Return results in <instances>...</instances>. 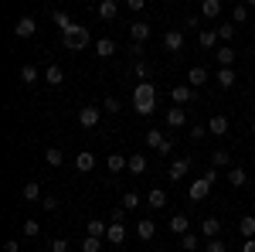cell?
I'll return each mask as SVG.
<instances>
[{
  "label": "cell",
  "instance_id": "6da1fadb",
  "mask_svg": "<svg viewBox=\"0 0 255 252\" xmlns=\"http://www.w3.org/2000/svg\"><path fill=\"white\" fill-rule=\"evenodd\" d=\"M133 106H136L139 116H150L157 109V85L153 82H139L136 89H133Z\"/></svg>",
  "mask_w": 255,
  "mask_h": 252
},
{
  "label": "cell",
  "instance_id": "7a4b0ae2",
  "mask_svg": "<svg viewBox=\"0 0 255 252\" xmlns=\"http://www.w3.org/2000/svg\"><path fill=\"white\" fill-rule=\"evenodd\" d=\"M61 44H65L68 51H85V48H89V44H96V41H92V34H89V27L75 24V27L61 31Z\"/></svg>",
  "mask_w": 255,
  "mask_h": 252
},
{
  "label": "cell",
  "instance_id": "3957f363",
  "mask_svg": "<svg viewBox=\"0 0 255 252\" xmlns=\"http://www.w3.org/2000/svg\"><path fill=\"white\" fill-rule=\"evenodd\" d=\"M215 181H218V171H215V167H208V171L191 184V201H204V198L211 194V184H215Z\"/></svg>",
  "mask_w": 255,
  "mask_h": 252
},
{
  "label": "cell",
  "instance_id": "277c9868",
  "mask_svg": "<svg viewBox=\"0 0 255 252\" xmlns=\"http://www.w3.org/2000/svg\"><path fill=\"white\" fill-rule=\"evenodd\" d=\"M99 119H102V109H99V106H82V109H79V126H82V130L99 126Z\"/></svg>",
  "mask_w": 255,
  "mask_h": 252
},
{
  "label": "cell",
  "instance_id": "5b68a950",
  "mask_svg": "<svg viewBox=\"0 0 255 252\" xmlns=\"http://www.w3.org/2000/svg\"><path fill=\"white\" fill-rule=\"evenodd\" d=\"M191 99H194V89H191V85H174V89H170V102H174V106H187Z\"/></svg>",
  "mask_w": 255,
  "mask_h": 252
},
{
  "label": "cell",
  "instance_id": "8992f818",
  "mask_svg": "<svg viewBox=\"0 0 255 252\" xmlns=\"http://www.w3.org/2000/svg\"><path fill=\"white\" fill-rule=\"evenodd\" d=\"M106 242H109V246H123V242H126V225H123V222H109Z\"/></svg>",
  "mask_w": 255,
  "mask_h": 252
},
{
  "label": "cell",
  "instance_id": "52a82bcc",
  "mask_svg": "<svg viewBox=\"0 0 255 252\" xmlns=\"http://www.w3.org/2000/svg\"><path fill=\"white\" fill-rule=\"evenodd\" d=\"M153 235H157V222H153V218H139V222H136V239L150 242Z\"/></svg>",
  "mask_w": 255,
  "mask_h": 252
},
{
  "label": "cell",
  "instance_id": "ba28073f",
  "mask_svg": "<svg viewBox=\"0 0 255 252\" xmlns=\"http://www.w3.org/2000/svg\"><path fill=\"white\" fill-rule=\"evenodd\" d=\"M163 48H167L170 55H177V51L184 48V31H167V34H163Z\"/></svg>",
  "mask_w": 255,
  "mask_h": 252
},
{
  "label": "cell",
  "instance_id": "9c48e42d",
  "mask_svg": "<svg viewBox=\"0 0 255 252\" xmlns=\"http://www.w3.org/2000/svg\"><path fill=\"white\" fill-rule=\"evenodd\" d=\"M34 31H38L34 17H20L17 24H14V34H17V38H34Z\"/></svg>",
  "mask_w": 255,
  "mask_h": 252
},
{
  "label": "cell",
  "instance_id": "30bf717a",
  "mask_svg": "<svg viewBox=\"0 0 255 252\" xmlns=\"http://www.w3.org/2000/svg\"><path fill=\"white\" fill-rule=\"evenodd\" d=\"M92 48H96V55H99V58H113V55H116V48H119V44H116L113 38H99L96 44H92Z\"/></svg>",
  "mask_w": 255,
  "mask_h": 252
},
{
  "label": "cell",
  "instance_id": "8fae6325",
  "mask_svg": "<svg viewBox=\"0 0 255 252\" xmlns=\"http://www.w3.org/2000/svg\"><path fill=\"white\" fill-rule=\"evenodd\" d=\"M191 174V157H180V160H174L170 164V181H180V177Z\"/></svg>",
  "mask_w": 255,
  "mask_h": 252
},
{
  "label": "cell",
  "instance_id": "7c38bea8",
  "mask_svg": "<svg viewBox=\"0 0 255 252\" xmlns=\"http://www.w3.org/2000/svg\"><path fill=\"white\" fill-rule=\"evenodd\" d=\"M215 78H218L221 89H232V85H235V68H232V65H221V68L215 72Z\"/></svg>",
  "mask_w": 255,
  "mask_h": 252
},
{
  "label": "cell",
  "instance_id": "4fadbf2b",
  "mask_svg": "<svg viewBox=\"0 0 255 252\" xmlns=\"http://www.w3.org/2000/svg\"><path fill=\"white\" fill-rule=\"evenodd\" d=\"M170 232L174 235H187L191 232V218H187V215H170Z\"/></svg>",
  "mask_w": 255,
  "mask_h": 252
},
{
  "label": "cell",
  "instance_id": "5bb4252c",
  "mask_svg": "<svg viewBox=\"0 0 255 252\" xmlns=\"http://www.w3.org/2000/svg\"><path fill=\"white\" fill-rule=\"evenodd\" d=\"M96 167V154H89V150H82V154H75V171H82V174H89Z\"/></svg>",
  "mask_w": 255,
  "mask_h": 252
},
{
  "label": "cell",
  "instance_id": "9a60e30c",
  "mask_svg": "<svg viewBox=\"0 0 255 252\" xmlns=\"http://www.w3.org/2000/svg\"><path fill=\"white\" fill-rule=\"evenodd\" d=\"M204 82H208V68H204V65H194V68L187 72V85L197 89V85H204Z\"/></svg>",
  "mask_w": 255,
  "mask_h": 252
},
{
  "label": "cell",
  "instance_id": "2e32d148",
  "mask_svg": "<svg viewBox=\"0 0 255 252\" xmlns=\"http://www.w3.org/2000/svg\"><path fill=\"white\" fill-rule=\"evenodd\" d=\"M129 38L143 44V41L150 38V24H146V20H136V24H129Z\"/></svg>",
  "mask_w": 255,
  "mask_h": 252
},
{
  "label": "cell",
  "instance_id": "e0dca14e",
  "mask_svg": "<svg viewBox=\"0 0 255 252\" xmlns=\"http://www.w3.org/2000/svg\"><path fill=\"white\" fill-rule=\"evenodd\" d=\"M218 41H221V38H218V31H201V34H197V48H201V51H211Z\"/></svg>",
  "mask_w": 255,
  "mask_h": 252
},
{
  "label": "cell",
  "instance_id": "ac0fdd59",
  "mask_svg": "<svg viewBox=\"0 0 255 252\" xmlns=\"http://www.w3.org/2000/svg\"><path fill=\"white\" fill-rule=\"evenodd\" d=\"M167 126H187L184 106H170V109H167Z\"/></svg>",
  "mask_w": 255,
  "mask_h": 252
},
{
  "label": "cell",
  "instance_id": "d6986e66",
  "mask_svg": "<svg viewBox=\"0 0 255 252\" xmlns=\"http://www.w3.org/2000/svg\"><path fill=\"white\" fill-rule=\"evenodd\" d=\"M106 167H109L113 174H119L123 167H129V157H123V154H109V157H106Z\"/></svg>",
  "mask_w": 255,
  "mask_h": 252
},
{
  "label": "cell",
  "instance_id": "ffe728a7",
  "mask_svg": "<svg viewBox=\"0 0 255 252\" xmlns=\"http://www.w3.org/2000/svg\"><path fill=\"white\" fill-rule=\"evenodd\" d=\"M208 133L225 136V133H228V116H211V123H208Z\"/></svg>",
  "mask_w": 255,
  "mask_h": 252
},
{
  "label": "cell",
  "instance_id": "44dd1931",
  "mask_svg": "<svg viewBox=\"0 0 255 252\" xmlns=\"http://www.w3.org/2000/svg\"><path fill=\"white\" fill-rule=\"evenodd\" d=\"M215 58H218V65H232L235 61V48L232 44H221V48H215Z\"/></svg>",
  "mask_w": 255,
  "mask_h": 252
},
{
  "label": "cell",
  "instance_id": "7402d4cb",
  "mask_svg": "<svg viewBox=\"0 0 255 252\" xmlns=\"http://www.w3.org/2000/svg\"><path fill=\"white\" fill-rule=\"evenodd\" d=\"M85 232H89V235H99V239H106V232H109V225H106L102 218H89V225H85Z\"/></svg>",
  "mask_w": 255,
  "mask_h": 252
},
{
  "label": "cell",
  "instance_id": "603a6c76",
  "mask_svg": "<svg viewBox=\"0 0 255 252\" xmlns=\"http://www.w3.org/2000/svg\"><path fill=\"white\" fill-rule=\"evenodd\" d=\"M228 184H232V188H245V184H249L245 171H242V167H228Z\"/></svg>",
  "mask_w": 255,
  "mask_h": 252
},
{
  "label": "cell",
  "instance_id": "cb8c5ba5",
  "mask_svg": "<svg viewBox=\"0 0 255 252\" xmlns=\"http://www.w3.org/2000/svg\"><path fill=\"white\" fill-rule=\"evenodd\" d=\"M20 198H24V201H41V184L38 181H27L24 191H20Z\"/></svg>",
  "mask_w": 255,
  "mask_h": 252
},
{
  "label": "cell",
  "instance_id": "d4e9b609",
  "mask_svg": "<svg viewBox=\"0 0 255 252\" xmlns=\"http://www.w3.org/2000/svg\"><path fill=\"white\" fill-rule=\"evenodd\" d=\"M218 232H221V222H218V218H204V222H201V235L218 239Z\"/></svg>",
  "mask_w": 255,
  "mask_h": 252
},
{
  "label": "cell",
  "instance_id": "484cf974",
  "mask_svg": "<svg viewBox=\"0 0 255 252\" xmlns=\"http://www.w3.org/2000/svg\"><path fill=\"white\" fill-rule=\"evenodd\" d=\"M116 0H102V3H99V17L102 20H116Z\"/></svg>",
  "mask_w": 255,
  "mask_h": 252
},
{
  "label": "cell",
  "instance_id": "4316f807",
  "mask_svg": "<svg viewBox=\"0 0 255 252\" xmlns=\"http://www.w3.org/2000/svg\"><path fill=\"white\" fill-rule=\"evenodd\" d=\"M133 75H136V82H150V75H153V68H150L146 61H133Z\"/></svg>",
  "mask_w": 255,
  "mask_h": 252
},
{
  "label": "cell",
  "instance_id": "83f0119b",
  "mask_svg": "<svg viewBox=\"0 0 255 252\" xmlns=\"http://www.w3.org/2000/svg\"><path fill=\"white\" fill-rule=\"evenodd\" d=\"M129 174H146V157L143 154H129Z\"/></svg>",
  "mask_w": 255,
  "mask_h": 252
},
{
  "label": "cell",
  "instance_id": "f1b7e54d",
  "mask_svg": "<svg viewBox=\"0 0 255 252\" xmlns=\"http://www.w3.org/2000/svg\"><path fill=\"white\" fill-rule=\"evenodd\" d=\"M211 167H232V154L228 150H211Z\"/></svg>",
  "mask_w": 255,
  "mask_h": 252
},
{
  "label": "cell",
  "instance_id": "f546056e",
  "mask_svg": "<svg viewBox=\"0 0 255 252\" xmlns=\"http://www.w3.org/2000/svg\"><path fill=\"white\" fill-rule=\"evenodd\" d=\"M238 232L245 235V239H255V218L252 215H245V218L238 222Z\"/></svg>",
  "mask_w": 255,
  "mask_h": 252
},
{
  "label": "cell",
  "instance_id": "4dcf8cb0",
  "mask_svg": "<svg viewBox=\"0 0 255 252\" xmlns=\"http://www.w3.org/2000/svg\"><path fill=\"white\" fill-rule=\"evenodd\" d=\"M44 78H48V85H61V82H65V72H61L58 65H48V72H44Z\"/></svg>",
  "mask_w": 255,
  "mask_h": 252
},
{
  "label": "cell",
  "instance_id": "1f68e13d",
  "mask_svg": "<svg viewBox=\"0 0 255 252\" xmlns=\"http://www.w3.org/2000/svg\"><path fill=\"white\" fill-rule=\"evenodd\" d=\"M167 143V136L160 133V130H146V147H153V150H160Z\"/></svg>",
  "mask_w": 255,
  "mask_h": 252
},
{
  "label": "cell",
  "instance_id": "d6a6232c",
  "mask_svg": "<svg viewBox=\"0 0 255 252\" xmlns=\"http://www.w3.org/2000/svg\"><path fill=\"white\" fill-rule=\"evenodd\" d=\"M146 201H150V208H163V205H167V191L153 188V191L146 194Z\"/></svg>",
  "mask_w": 255,
  "mask_h": 252
},
{
  "label": "cell",
  "instance_id": "836d02e7",
  "mask_svg": "<svg viewBox=\"0 0 255 252\" xmlns=\"http://www.w3.org/2000/svg\"><path fill=\"white\" fill-rule=\"evenodd\" d=\"M201 14H204V17H218V14H221V0H204V3H201Z\"/></svg>",
  "mask_w": 255,
  "mask_h": 252
},
{
  "label": "cell",
  "instance_id": "e575fe53",
  "mask_svg": "<svg viewBox=\"0 0 255 252\" xmlns=\"http://www.w3.org/2000/svg\"><path fill=\"white\" fill-rule=\"evenodd\" d=\"M102 249V239H99V235H85V239H82V252H99Z\"/></svg>",
  "mask_w": 255,
  "mask_h": 252
},
{
  "label": "cell",
  "instance_id": "d590c367",
  "mask_svg": "<svg viewBox=\"0 0 255 252\" xmlns=\"http://www.w3.org/2000/svg\"><path fill=\"white\" fill-rule=\"evenodd\" d=\"M44 160H48V167H61V160H65V154H61L58 147H48V154H44Z\"/></svg>",
  "mask_w": 255,
  "mask_h": 252
},
{
  "label": "cell",
  "instance_id": "8d00e7d4",
  "mask_svg": "<svg viewBox=\"0 0 255 252\" xmlns=\"http://www.w3.org/2000/svg\"><path fill=\"white\" fill-rule=\"evenodd\" d=\"M38 68H34V65H24V68H20V82H24V85H31V82H38Z\"/></svg>",
  "mask_w": 255,
  "mask_h": 252
},
{
  "label": "cell",
  "instance_id": "74e56055",
  "mask_svg": "<svg viewBox=\"0 0 255 252\" xmlns=\"http://www.w3.org/2000/svg\"><path fill=\"white\" fill-rule=\"evenodd\" d=\"M51 17H55V24H58L61 31H68V27H75V20L68 17V14H65V10H55V14H51Z\"/></svg>",
  "mask_w": 255,
  "mask_h": 252
},
{
  "label": "cell",
  "instance_id": "f35d334b",
  "mask_svg": "<svg viewBox=\"0 0 255 252\" xmlns=\"http://www.w3.org/2000/svg\"><path fill=\"white\" fill-rule=\"evenodd\" d=\"M20 232H24V239H34V235H41V225H38V222H34V218H27Z\"/></svg>",
  "mask_w": 255,
  "mask_h": 252
},
{
  "label": "cell",
  "instance_id": "ab89813d",
  "mask_svg": "<svg viewBox=\"0 0 255 252\" xmlns=\"http://www.w3.org/2000/svg\"><path fill=\"white\" fill-rule=\"evenodd\" d=\"M177 239H180V246H184V252H194L197 246H201V242H197V235H191V232H187V235H177Z\"/></svg>",
  "mask_w": 255,
  "mask_h": 252
},
{
  "label": "cell",
  "instance_id": "60d3db41",
  "mask_svg": "<svg viewBox=\"0 0 255 252\" xmlns=\"http://www.w3.org/2000/svg\"><path fill=\"white\" fill-rule=\"evenodd\" d=\"M232 17H235V24H245V20H249V3H235Z\"/></svg>",
  "mask_w": 255,
  "mask_h": 252
},
{
  "label": "cell",
  "instance_id": "b9f144b4",
  "mask_svg": "<svg viewBox=\"0 0 255 252\" xmlns=\"http://www.w3.org/2000/svg\"><path fill=\"white\" fill-rule=\"evenodd\" d=\"M218 38L232 41V38H235V24H221V27H218Z\"/></svg>",
  "mask_w": 255,
  "mask_h": 252
},
{
  "label": "cell",
  "instance_id": "7bdbcfd3",
  "mask_svg": "<svg viewBox=\"0 0 255 252\" xmlns=\"http://www.w3.org/2000/svg\"><path fill=\"white\" fill-rule=\"evenodd\" d=\"M204 252H228V246H225L221 239H208V246H204Z\"/></svg>",
  "mask_w": 255,
  "mask_h": 252
},
{
  "label": "cell",
  "instance_id": "ee69618b",
  "mask_svg": "<svg viewBox=\"0 0 255 252\" xmlns=\"http://www.w3.org/2000/svg\"><path fill=\"white\" fill-rule=\"evenodd\" d=\"M136 205H139V194L136 191H126V194H123V208H136Z\"/></svg>",
  "mask_w": 255,
  "mask_h": 252
},
{
  "label": "cell",
  "instance_id": "f6af8a7d",
  "mask_svg": "<svg viewBox=\"0 0 255 252\" xmlns=\"http://www.w3.org/2000/svg\"><path fill=\"white\" fill-rule=\"evenodd\" d=\"M41 208L55 212V208H58V198H55V194H44V198H41Z\"/></svg>",
  "mask_w": 255,
  "mask_h": 252
},
{
  "label": "cell",
  "instance_id": "bcb514c9",
  "mask_svg": "<svg viewBox=\"0 0 255 252\" xmlns=\"http://www.w3.org/2000/svg\"><path fill=\"white\" fill-rule=\"evenodd\" d=\"M102 109L106 113H119V99H102Z\"/></svg>",
  "mask_w": 255,
  "mask_h": 252
},
{
  "label": "cell",
  "instance_id": "7dc6e473",
  "mask_svg": "<svg viewBox=\"0 0 255 252\" xmlns=\"http://www.w3.org/2000/svg\"><path fill=\"white\" fill-rule=\"evenodd\" d=\"M208 136V126H191V140H204Z\"/></svg>",
  "mask_w": 255,
  "mask_h": 252
},
{
  "label": "cell",
  "instance_id": "c3c4849f",
  "mask_svg": "<svg viewBox=\"0 0 255 252\" xmlns=\"http://www.w3.org/2000/svg\"><path fill=\"white\" fill-rule=\"evenodd\" d=\"M109 222H126V208H113L109 212Z\"/></svg>",
  "mask_w": 255,
  "mask_h": 252
},
{
  "label": "cell",
  "instance_id": "681fc988",
  "mask_svg": "<svg viewBox=\"0 0 255 252\" xmlns=\"http://www.w3.org/2000/svg\"><path fill=\"white\" fill-rule=\"evenodd\" d=\"M126 7H129V10H133V14H139V10H143V7H146V0H126Z\"/></svg>",
  "mask_w": 255,
  "mask_h": 252
},
{
  "label": "cell",
  "instance_id": "f907efd6",
  "mask_svg": "<svg viewBox=\"0 0 255 252\" xmlns=\"http://www.w3.org/2000/svg\"><path fill=\"white\" fill-rule=\"evenodd\" d=\"M3 252H20V242L17 239H7V242H3Z\"/></svg>",
  "mask_w": 255,
  "mask_h": 252
},
{
  "label": "cell",
  "instance_id": "816d5d0a",
  "mask_svg": "<svg viewBox=\"0 0 255 252\" xmlns=\"http://www.w3.org/2000/svg\"><path fill=\"white\" fill-rule=\"evenodd\" d=\"M51 252H68V242H65V239H55V242H51Z\"/></svg>",
  "mask_w": 255,
  "mask_h": 252
},
{
  "label": "cell",
  "instance_id": "f5cc1de1",
  "mask_svg": "<svg viewBox=\"0 0 255 252\" xmlns=\"http://www.w3.org/2000/svg\"><path fill=\"white\" fill-rule=\"evenodd\" d=\"M139 51H143V44H139V41H133V44H129V55H133V58H139Z\"/></svg>",
  "mask_w": 255,
  "mask_h": 252
},
{
  "label": "cell",
  "instance_id": "db71d44e",
  "mask_svg": "<svg viewBox=\"0 0 255 252\" xmlns=\"http://www.w3.org/2000/svg\"><path fill=\"white\" fill-rule=\"evenodd\" d=\"M242 252H255V239H245V246H242Z\"/></svg>",
  "mask_w": 255,
  "mask_h": 252
},
{
  "label": "cell",
  "instance_id": "11a10c76",
  "mask_svg": "<svg viewBox=\"0 0 255 252\" xmlns=\"http://www.w3.org/2000/svg\"><path fill=\"white\" fill-rule=\"evenodd\" d=\"M245 3H249V7H255V0H245Z\"/></svg>",
  "mask_w": 255,
  "mask_h": 252
},
{
  "label": "cell",
  "instance_id": "9f6ffc18",
  "mask_svg": "<svg viewBox=\"0 0 255 252\" xmlns=\"http://www.w3.org/2000/svg\"><path fill=\"white\" fill-rule=\"evenodd\" d=\"M252 136H255V119H252Z\"/></svg>",
  "mask_w": 255,
  "mask_h": 252
},
{
  "label": "cell",
  "instance_id": "6f0895ef",
  "mask_svg": "<svg viewBox=\"0 0 255 252\" xmlns=\"http://www.w3.org/2000/svg\"><path fill=\"white\" fill-rule=\"evenodd\" d=\"M252 167H255V157H252Z\"/></svg>",
  "mask_w": 255,
  "mask_h": 252
},
{
  "label": "cell",
  "instance_id": "680465c9",
  "mask_svg": "<svg viewBox=\"0 0 255 252\" xmlns=\"http://www.w3.org/2000/svg\"><path fill=\"white\" fill-rule=\"evenodd\" d=\"M157 252H167V249H157Z\"/></svg>",
  "mask_w": 255,
  "mask_h": 252
}]
</instances>
